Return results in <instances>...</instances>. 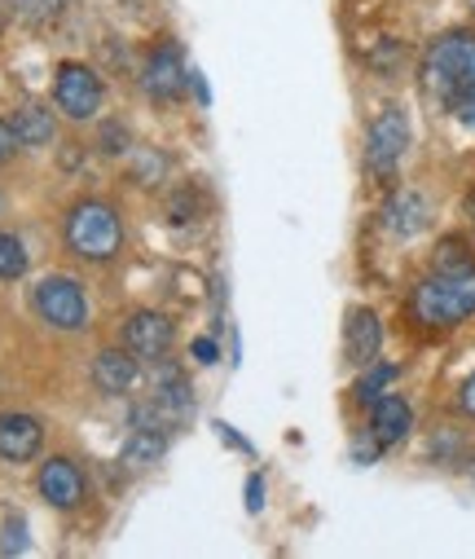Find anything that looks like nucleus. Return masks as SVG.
I'll use <instances>...</instances> for the list:
<instances>
[{
  "label": "nucleus",
  "instance_id": "nucleus-10",
  "mask_svg": "<svg viewBox=\"0 0 475 559\" xmlns=\"http://www.w3.org/2000/svg\"><path fill=\"white\" fill-rule=\"evenodd\" d=\"M45 445V428L36 424L32 414H0V459H10V463H27L36 459Z\"/></svg>",
  "mask_w": 475,
  "mask_h": 559
},
{
  "label": "nucleus",
  "instance_id": "nucleus-27",
  "mask_svg": "<svg viewBox=\"0 0 475 559\" xmlns=\"http://www.w3.org/2000/svg\"><path fill=\"white\" fill-rule=\"evenodd\" d=\"M247 498H251V511L260 507V480H251V489H247Z\"/></svg>",
  "mask_w": 475,
  "mask_h": 559
},
{
  "label": "nucleus",
  "instance_id": "nucleus-24",
  "mask_svg": "<svg viewBox=\"0 0 475 559\" xmlns=\"http://www.w3.org/2000/svg\"><path fill=\"white\" fill-rule=\"evenodd\" d=\"M14 151H19V132H14V123L0 119V164H5Z\"/></svg>",
  "mask_w": 475,
  "mask_h": 559
},
{
  "label": "nucleus",
  "instance_id": "nucleus-19",
  "mask_svg": "<svg viewBox=\"0 0 475 559\" xmlns=\"http://www.w3.org/2000/svg\"><path fill=\"white\" fill-rule=\"evenodd\" d=\"M23 273H27V247L14 234H0V283L23 277Z\"/></svg>",
  "mask_w": 475,
  "mask_h": 559
},
{
  "label": "nucleus",
  "instance_id": "nucleus-13",
  "mask_svg": "<svg viewBox=\"0 0 475 559\" xmlns=\"http://www.w3.org/2000/svg\"><path fill=\"white\" fill-rule=\"evenodd\" d=\"M136 379H141V366H136V357H132L128 348H106V353L93 357V383H97L106 396L132 392Z\"/></svg>",
  "mask_w": 475,
  "mask_h": 559
},
{
  "label": "nucleus",
  "instance_id": "nucleus-22",
  "mask_svg": "<svg viewBox=\"0 0 475 559\" xmlns=\"http://www.w3.org/2000/svg\"><path fill=\"white\" fill-rule=\"evenodd\" d=\"M0 550H5V555L27 550V524H23L19 515H10V520H5V537H0Z\"/></svg>",
  "mask_w": 475,
  "mask_h": 559
},
{
  "label": "nucleus",
  "instance_id": "nucleus-5",
  "mask_svg": "<svg viewBox=\"0 0 475 559\" xmlns=\"http://www.w3.org/2000/svg\"><path fill=\"white\" fill-rule=\"evenodd\" d=\"M54 102L67 119H93L102 106V80L84 62H62L54 75Z\"/></svg>",
  "mask_w": 475,
  "mask_h": 559
},
{
  "label": "nucleus",
  "instance_id": "nucleus-7",
  "mask_svg": "<svg viewBox=\"0 0 475 559\" xmlns=\"http://www.w3.org/2000/svg\"><path fill=\"white\" fill-rule=\"evenodd\" d=\"M173 335H177L173 322L164 313H154V309H136L123 322V348L136 361H164L168 348H173Z\"/></svg>",
  "mask_w": 475,
  "mask_h": 559
},
{
  "label": "nucleus",
  "instance_id": "nucleus-6",
  "mask_svg": "<svg viewBox=\"0 0 475 559\" xmlns=\"http://www.w3.org/2000/svg\"><path fill=\"white\" fill-rule=\"evenodd\" d=\"M409 151V119L401 106H388L375 123H370V136H366V159L375 173H392L401 164V155Z\"/></svg>",
  "mask_w": 475,
  "mask_h": 559
},
{
  "label": "nucleus",
  "instance_id": "nucleus-3",
  "mask_svg": "<svg viewBox=\"0 0 475 559\" xmlns=\"http://www.w3.org/2000/svg\"><path fill=\"white\" fill-rule=\"evenodd\" d=\"M67 242L80 260H93V264H106L119 255L123 247V225H119V212L102 199H84L67 212Z\"/></svg>",
  "mask_w": 475,
  "mask_h": 559
},
{
  "label": "nucleus",
  "instance_id": "nucleus-28",
  "mask_svg": "<svg viewBox=\"0 0 475 559\" xmlns=\"http://www.w3.org/2000/svg\"><path fill=\"white\" fill-rule=\"evenodd\" d=\"M471 480H475V459H471Z\"/></svg>",
  "mask_w": 475,
  "mask_h": 559
},
{
  "label": "nucleus",
  "instance_id": "nucleus-26",
  "mask_svg": "<svg viewBox=\"0 0 475 559\" xmlns=\"http://www.w3.org/2000/svg\"><path fill=\"white\" fill-rule=\"evenodd\" d=\"M194 357H199L203 366H212V361H216V344H212V340H199V344H194Z\"/></svg>",
  "mask_w": 475,
  "mask_h": 559
},
{
  "label": "nucleus",
  "instance_id": "nucleus-1",
  "mask_svg": "<svg viewBox=\"0 0 475 559\" xmlns=\"http://www.w3.org/2000/svg\"><path fill=\"white\" fill-rule=\"evenodd\" d=\"M423 93H431L453 119L475 128V36L449 32L423 58Z\"/></svg>",
  "mask_w": 475,
  "mask_h": 559
},
{
  "label": "nucleus",
  "instance_id": "nucleus-15",
  "mask_svg": "<svg viewBox=\"0 0 475 559\" xmlns=\"http://www.w3.org/2000/svg\"><path fill=\"white\" fill-rule=\"evenodd\" d=\"M14 132H19V146H49L54 142V115L45 110V106H23V110H14Z\"/></svg>",
  "mask_w": 475,
  "mask_h": 559
},
{
  "label": "nucleus",
  "instance_id": "nucleus-2",
  "mask_svg": "<svg viewBox=\"0 0 475 559\" xmlns=\"http://www.w3.org/2000/svg\"><path fill=\"white\" fill-rule=\"evenodd\" d=\"M414 318L423 326H458L475 318V269L436 273L414 287Z\"/></svg>",
  "mask_w": 475,
  "mask_h": 559
},
{
  "label": "nucleus",
  "instance_id": "nucleus-11",
  "mask_svg": "<svg viewBox=\"0 0 475 559\" xmlns=\"http://www.w3.org/2000/svg\"><path fill=\"white\" fill-rule=\"evenodd\" d=\"M409 428H414V414H409L405 396L383 392V396L370 405V437H375V445H379V450L401 445V441L409 437Z\"/></svg>",
  "mask_w": 475,
  "mask_h": 559
},
{
  "label": "nucleus",
  "instance_id": "nucleus-14",
  "mask_svg": "<svg viewBox=\"0 0 475 559\" xmlns=\"http://www.w3.org/2000/svg\"><path fill=\"white\" fill-rule=\"evenodd\" d=\"M164 450H168V437H164V432L132 428V437H128V445H123L119 463H123L128 472H145V467H154L158 459H164Z\"/></svg>",
  "mask_w": 475,
  "mask_h": 559
},
{
  "label": "nucleus",
  "instance_id": "nucleus-9",
  "mask_svg": "<svg viewBox=\"0 0 475 559\" xmlns=\"http://www.w3.org/2000/svg\"><path fill=\"white\" fill-rule=\"evenodd\" d=\"M40 498L49 507H62V511H75L84 502V472L71 463V459H49L40 467Z\"/></svg>",
  "mask_w": 475,
  "mask_h": 559
},
{
  "label": "nucleus",
  "instance_id": "nucleus-21",
  "mask_svg": "<svg viewBox=\"0 0 475 559\" xmlns=\"http://www.w3.org/2000/svg\"><path fill=\"white\" fill-rule=\"evenodd\" d=\"M458 269H475L466 242H440V251H436V273H458Z\"/></svg>",
  "mask_w": 475,
  "mask_h": 559
},
{
  "label": "nucleus",
  "instance_id": "nucleus-18",
  "mask_svg": "<svg viewBox=\"0 0 475 559\" xmlns=\"http://www.w3.org/2000/svg\"><path fill=\"white\" fill-rule=\"evenodd\" d=\"M173 424H177V418L164 409V405H158V401H145V405H136L132 409V418H128V428H145V432H173Z\"/></svg>",
  "mask_w": 475,
  "mask_h": 559
},
{
  "label": "nucleus",
  "instance_id": "nucleus-12",
  "mask_svg": "<svg viewBox=\"0 0 475 559\" xmlns=\"http://www.w3.org/2000/svg\"><path fill=\"white\" fill-rule=\"evenodd\" d=\"M383 348V322L375 309H353L344 322V353L353 366H370Z\"/></svg>",
  "mask_w": 475,
  "mask_h": 559
},
{
  "label": "nucleus",
  "instance_id": "nucleus-25",
  "mask_svg": "<svg viewBox=\"0 0 475 559\" xmlns=\"http://www.w3.org/2000/svg\"><path fill=\"white\" fill-rule=\"evenodd\" d=\"M458 405H462V414H466V418H475V374L462 383V392H458Z\"/></svg>",
  "mask_w": 475,
  "mask_h": 559
},
{
  "label": "nucleus",
  "instance_id": "nucleus-17",
  "mask_svg": "<svg viewBox=\"0 0 475 559\" xmlns=\"http://www.w3.org/2000/svg\"><path fill=\"white\" fill-rule=\"evenodd\" d=\"M154 401L164 405L173 418H181V414L190 409V383H186V374H181L177 366L158 370V383H154Z\"/></svg>",
  "mask_w": 475,
  "mask_h": 559
},
{
  "label": "nucleus",
  "instance_id": "nucleus-23",
  "mask_svg": "<svg viewBox=\"0 0 475 559\" xmlns=\"http://www.w3.org/2000/svg\"><path fill=\"white\" fill-rule=\"evenodd\" d=\"M14 5H19L27 19H54V14L67 5V0H14Z\"/></svg>",
  "mask_w": 475,
  "mask_h": 559
},
{
  "label": "nucleus",
  "instance_id": "nucleus-8",
  "mask_svg": "<svg viewBox=\"0 0 475 559\" xmlns=\"http://www.w3.org/2000/svg\"><path fill=\"white\" fill-rule=\"evenodd\" d=\"M186 62H181V49L177 45H158L150 58H145V71H141V84L150 97L168 102V97H181L186 93Z\"/></svg>",
  "mask_w": 475,
  "mask_h": 559
},
{
  "label": "nucleus",
  "instance_id": "nucleus-4",
  "mask_svg": "<svg viewBox=\"0 0 475 559\" xmlns=\"http://www.w3.org/2000/svg\"><path fill=\"white\" fill-rule=\"evenodd\" d=\"M36 309H40V318H45L49 326H58V331H84V322H88L84 287L75 283V277H62V273L45 277V283L36 287Z\"/></svg>",
  "mask_w": 475,
  "mask_h": 559
},
{
  "label": "nucleus",
  "instance_id": "nucleus-16",
  "mask_svg": "<svg viewBox=\"0 0 475 559\" xmlns=\"http://www.w3.org/2000/svg\"><path fill=\"white\" fill-rule=\"evenodd\" d=\"M383 221H388V229H392V234L409 238V234H418V229L427 225V203H423L418 194H396V199L388 203Z\"/></svg>",
  "mask_w": 475,
  "mask_h": 559
},
{
  "label": "nucleus",
  "instance_id": "nucleus-20",
  "mask_svg": "<svg viewBox=\"0 0 475 559\" xmlns=\"http://www.w3.org/2000/svg\"><path fill=\"white\" fill-rule=\"evenodd\" d=\"M396 379V366H375V370H366L361 374V383H357V401H366V405H375L383 392H388V383Z\"/></svg>",
  "mask_w": 475,
  "mask_h": 559
}]
</instances>
